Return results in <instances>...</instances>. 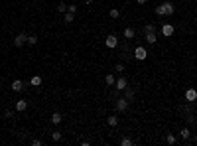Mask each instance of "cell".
<instances>
[{
    "label": "cell",
    "instance_id": "277c9868",
    "mask_svg": "<svg viewBox=\"0 0 197 146\" xmlns=\"http://www.w3.org/2000/svg\"><path fill=\"white\" fill-rule=\"evenodd\" d=\"M24 44H28V34H24V32H20L16 37H14V45L16 48H22Z\"/></svg>",
    "mask_w": 197,
    "mask_h": 146
},
{
    "label": "cell",
    "instance_id": "9c48e42d",
    "mask_svg": "<svg viewBox=\"0 0 197 146\" xmlns=\"http://www.w3.org/2000/svg\"><path fill=\"white\" fill-rule=\"evenodd\" d=\"M10 89H12V91H22V89H24V81H22V79H14V81H12V85H10Z\"/></svg>",
    "mask_w": 197,
    "mask_h": 146
},
{
    "label": "cell",
    "instance_id": "ac0fdd59",
    "mask_svg": "<svg viewBox=\"0 0 197 146\" xmlns=\"http://www.w3.org/2000/svg\"><path fill=\"white\" fill-rule=\"evenodd\" d=\"M51 140H53V142H59V140H61V130H53V132H51Z\"/></svg>",
    "mask_w": 197,
    "mask_h": 146
},
{
    "label": "cell",
    "instance_id": "7402d4cb",
    "mask_svg": "<svg viewBox=\"0 0 197 146\" xmlns=\"http://www.w3.org/2000/svg\"><path fill=\"white\" fill-rule=\"evenodd\" d=\"M106 122H109V126H116V124H118V116H109Z\"/></svg>",
    "mask_w": 197,
    "mask_h": 146
},
{
    "label": "cell",
    "instance_id": "6da1fadb",
    "mask_svg": "<svg viewBox=\"0 0 197 146\" xmlns=\"http://www.w3.org/2000/svg\"><path fill=\"white\" fill-rule=\"evenodd\" d=\"M173 12H176V6H173L172 2H164V4H160V6H156L158 16H172Z\"/></svg>",
    "mask_w": 197,
    "mask_h": 146
},
{
    "label": "cell",
    "instance_id": "4316f807",
    "mask_svg": "<svg viewBox=\"0 0 197 146\" xmlns=\"http://www.w3.org/2000/svg\"><path fill=\"white\" fill-rule=\"evenodd\" d=\"M114 71H116V73H122V71H124V65H122V63H116V65H114Z\"/></svg>",
    "mask_w": 197,
    "mask_h": 146
},
{
    "label": "cell",
    "instance_id": "4fadbf2b",
    "mask_svg": "<svg viewBox=\"0 0 197 146\" xmlns=\"http://www.w3.org/2000/svg\"><path fill=\"white\" fill-rule=\"evenodd\" d=\"M180 136L183 140H189V136H191V130H189V126H183V128L180 130Z\"/></svg>",
    "mask_w": 197,
    "mask_h": 146
},
{
    "label": "cell",
    "instance_id": "8992f818",
    "mask_svg": "<svg viewBox=\"0 0 197 146\" xmlns=\"http://www.w3.org/2000/svg\"><path fill=\"white\" fill-rule=\"evenodd\" d=\"M185 101L187 103H195L197 101V89H193V87H189L185 91Z\"/></svg>",
    "mask_w": 197,
    "mask_h": 146
},
{
    "label": "cell",
    "instance_id": "83f0119b",
    "mask_svg": "<svg viewBox=\"0 0 197 146\" xmlns=\"http://www.w3.org/2000/svg\"><path fill=\"white\" fill-rule=\"evenodd\" d=\"M67 12H71V14H77V6H75V4H69V6H67Z\"/></svg>",
    "mask_w": 197,
    "mask_h": 146
},
{
    "label": "cell",
    "instance_id": "44dd1931",
    "mask_svg": "<svg viewBox=\"0 0 197 146\" xmlns=\"http://www.w3.org/2000/svg\"><path fill=\"white\" fill-rule=\"evenodd\" d=\"M73 20H75V14H71V12H65V18H63V22H67V24H71Z\"/></svg>",
    "mask_w": 197,
    "mask_h": 146
},
{
    "label": "cell",
    "instance_id": "ffe728a7",
    "mask_svg": "<svg viewBox=\"0 0 197 146\" xmlns=\"http://www.w3.org/2000/svg\"><path fill=\"white\" fill-rule=\"evenodd\" d=\"M166 142H168V144H176V142H177L176 134H172V132H170V134H166Z\"/></svg>",
    "mask_w": 197,
    "mask_h": 146
},
{
    "label": "cell",
    "instance_id": "30bf717a",
    "mask_svg": "<svg viewBox=\"0 0 197 146\" xmlns=\"http://www.w3.org/2000/svg\"><path fill=\"white\" fill-rule=\"evenodd\" d=\"M14 109H16L18 112H24L28 109V101H24V99H20V101H16V105H14Z\"/></svg>",
    "mask_w": 197,
    "mask_h": 146
},
{
    "label": "cell",
    "instance_id": "7a4b0ae2",
    "mask_svg": "<svg viewBox=\"0 0 197 146\" xmlns=\"http://www.w3.org/2000/svg\"><path fill=\"white\" fill-rule=\"evenodd\" d=\"M128 105H130V101H128L126 97L114 99V109L118 111V112H126V111H128Z\"/></svg>",
    "mask_w": 197,
    "mask_h": 146
},
{
    "label": "cell",
    "instance_id": "52a82bcc",
    "mask_svg": "<svg viewBox=\"0 0 197 146\" xmlns=\"http://www.w3.org/2000/svg\"><path fill=\"white\" fill-rule=\"evenodd\" d=\"M105 44H106V48H110V49H114L116 45H118V37H116L114 34H110V36H106V40H105Z\"/></svg>",
    "mask_w": 197,
    "mask_h": 146
},
{
    "label": "cell",
    "instance_id": "d4e9b609",
    "mask_svg": "<svg viewBox=\"0 0 197 146\" xmlns=\"http://www.w3.org/2000/svg\"><path fill=\"white\" fill-rule=\"evenodd\" d=\"M57 12H63V14H65V12H67V4H65V2H59V4H57Z\"/></svg>",
    "mask_w": 197,
    "mask_h": 146
},
{
    "label": "cell",
    "instance_id": "1f68e13d",
    "mask_svg": "<svg viewBox=\"0 0 197 146\" xmlns=\"http://www.w3.org/2000/svg\"><path fill=\"white\" fill-rule=\"evenodd\" d=\"M85 4H87V6H91V4H93V0H85Z\"/></svg>",
    "mask_w": 197,
    "mask_h": 146
},
{
    "label": "cell",
    "instance_id": "5bb4252c",
    "mask_svg": "<svg viewBox=\"0 0 197 146\" xmlns=\"http://www.w3.org/2000/svg\"><path fill=\"white\" fill-rule=\"evenodd\" d=\"M134 36H136V32L132 28H124V37L126 40H134Z\"/></svg>",
    "mask_w": 197,
    "mask_h": 146
},
{
    "label": "cell",
    "instance_id": "2e32d148",
    "mask_svg": "<svg viewBox=\"0 0 197 146\" xmlns=\"http://www.w3.org/2000/svg\"><path fill=\"white\" fill-rule=\"evenodd\" d=\"M124 97L128 99V101H132V99H134V89L132 87H126L124 89Z\"/></svg>",
    "mask_w": 197,
    "mask_h": 146
},
{
    "label": "cell",
    "instance_id": "3957f363",
    "mask_svg": "<svg viewBox=\"0 0 197 146\" xmlns=\"http://www.w3.org/2000/svg\"><path fill=\"white\" fill-rule=\"evenodd\" d=\"M134 57L138 59V61H144V59L148 57L146 48H144V45H136V48H134Z\"/></svg>",
    "mask_w": 197,
    "mask_h": 146
},
{
    "label": "cell",
    "instance_id": "5b68a950",
    "mask_svg": "<svg viewBox=\"0 0 197 146\" xmlns=\"http://www.w3.org/2000/svg\"><path fill=\"white\" fill-rule=\"evenodd\" d=\"M160 32H162V36H164V37H172V36H173V32H176V28H173V24H164Z\"/></svg>",
    "mask_w": 197,
    "mask_h": 146
},
{
    "label": "cell",
    "instance_id": "d6986e66",
    "mask_svg": "<svg viewBox=\"0 0 197 146\" xmlns=\"http://www.w3.org/2000/svg\"><path fill=\"white\" fill-rule=\"evenodd\" d=\"M114 81H116V79H114V75H112V73H109V75H106V77H105V83H106V85H114Z\"/></svg>",
    "mask_w": 197,
    "mask_h": 146
},
{
    "label": "cell",
    "instance_id": "e0dca14e",
    "mask_svg": "<svg viewBox=\"0 0 197 146\" xmlns=\"http://www.w3.org/2000/svg\"><path fill=\"white\" fill-rule=\"evenodd\" d=\"M109 16L112 18V20H116V18H120V10H118V8H110Z\"/></svg>",
    "mask_w": 197,
    "mask_h": 146
},
{
    "label": "cell",
    "instance_id": "f546056e",
    "mask_svg": "<svg viewBox=\"0 0 197 146\" xmlns=\"http://www.w3.org/2000/svg\"><path fill=\"white\" fill-rule=\"evenodd\" d=\"M32 144H34V146H41V140L36 138V140H32Z\"/></svg>",
    "mask_w": 197,
    "mask_h": 146
},
{
    "label": "cell",
    "instance_id": "484cf974",
    "mask_svg": "<svg viewBox=\"0 0 197 146\" xmlns=\"http://www.w3.org/2000/svg\"><path fill=\"white\" fill-rule=\"evenodd\" d=\"M28 44H30V45H36V44H37V37H36V36H28Z\"/></svg>",
    "mask_w": 197,
    "mask_h": 146
},
{
    "label": "cell",
    "instance_id": "603a6c76",
    "mask_svg": "<svg viewBox=\"0 0 197 146\" xmlns=\"http://www.w3.org/2000/svg\"><path fill=\"white\" fill-rule=\"evenodd\" d=\"M150 32H156V26H154V24H146V26H144V34H150Z\"/></svg>",
    "mask_w": 197,
    "mask_h": 146
},
{
    "label": "cell",
    "instance_id": "cb8c5ba5",
    "mask_svg": "<svg viewBox=\"0 0 197 146\" xmlns=\"http://www.w3.org/2000/svg\"><path fill=\"white\" fill-rule=\"evenodd\" d=\"M120 144H122V146H132L134 142H132V138H128V136H124V138L120 140Z\"/></svg>",
    "mask_w": 197,
    "mask_h": 146
},
{
    "label": "cell",
    "instance_id": "d6a6232c",
    "mask_svg": "<svg viewBox=\"0 0 197 146\" xmlns=\"http://www.w3.org/2000/svg\"><path fill=\"white\" fill-rule=\"evenodd\" d=\"M195 142H197V136H195Z\"/></svg>",
    "mask_w": 197,
    "mask_h": 146
},
{
    "label": "cell",
    "instance_id": "7c38bea8",
    "mask_svg": "<svg viewBox=\"0 0 197 146\" xmlns=\"http://www.w3.org/2000/svg\"><path fill=\"white\" fill-rule=\"evenodd\" d=\"M61 120H63L61 112H51V124H59Z\"/></svg>",
    "mask_w": 197,
    "mask_h": 146
},
{
    "label": "cell",
    "instance_id": "4dcf8cb0",
    "mask_svg": "<svg viewBox=\"0 0 197 146\" xmlns=\"http://www.w3.org/2000/svg\"><path fill=\"white\" fill-rule=\"evenodd\" d=\"M136 2H138V4H146L148 0H136Z\"/></svg>",
    "mask_w": 197,
    "mask_h": 146
},
{
    "label": "cell",
    "instance_id": "8fae6325",
    "mask_svg": "<svg viewBox=\"0 0 197 146\" xmlns=\"http://www.w3.org/2000/svg\"><path fill=\"white\" fill-rule=\"evenodd\" d=\"M144 36H146V41H148L150 45H152V44H156V41H158V36H156V32H150V34H144Z\"/></svg>",
    "mask_w": 197,
    "mask_h": 146
},
{
    "label": "cell",
    "instance_id": "f1b7e54d",
    "mask_svg": "<svg viewBox=\"0 0 197 146\" xmlns=\"http://www.w3.org/2000/svg\"><path fill=\"white\" fill-rule=\"evenodd\" d=\"M4 116H6V119H12V116H14V111H10V109L4 111Z\"/></svg>",
    "mask_w": 197,
    "mask_h": 146
},
{
    "label": "cell",
    "instance_id": "ba28073f",
    "mask_svg": "<svg viewBox=\"0 0 197 146\" xmlns=\"http://www.w3.org/2000/svg\"><path fill=\"white\" fill-rule=\"evenodd\" d=\"M114 87L118 89V91H124V89L128 87V79H126V77H118V79L114 81Z\"/></svg>",
    "mask_w": 197,
    "mask_h": 146
},
{
    "label": "cell",
    "instance_id": "9a60e30c",
    "mask_svg": "<svg viewBox=\"0 0 197 146\" xmlns=\"http://www.w3.org/2000/svg\"><path fill=\"white\" fill-rule=\"evenodd\" d=\"M30 85H34V87H40V85H41V77H40V75H34V77L30 79Z\"/></svg>",
    "mask_w": 197,
    "mask_h": 146
}]
</instances>
